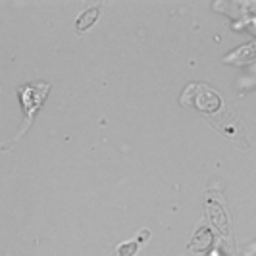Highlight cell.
<instances>
[{
    "instance_id": "cell-1",
    "label": "cell",
    "mask_w": 256,
    "mask_h": 256,
    "mask_svg": "<svg viewBox=\"0 0 256 256\" xmlns=\"http://www.w3.org/2000/svg\"><path fill=\"white\" fill-rule=\"evenodd\" d=\"M96 12V10H89V12H85L83 14V18H81V20H79V22H77L76 26H77V29H79V31H83V29H87V27L90 26V24H94V20H96V16H94V18H90V14H94Z\"/></svg>"
}]
</instances>
